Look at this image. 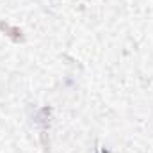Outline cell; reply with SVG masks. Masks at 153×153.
Wrapping results in <instances>:
<instances>
[{"mask_svg":"<svg viewBox=\"0 0 153 153\" xmlns=\"http://www.w3.org/2000/svg\"><path fill=\"white\" fill-rule=\"evenodd\" d=\"M0 30L5 32V34L13 39L14 43L23 41V32H22L18 27H13V25H9V23H5V22H0Z\"/></svg>","mask_w":153,"mask_h":153,"instance_id":"obj_1","label":"cell"}]
</instances>
